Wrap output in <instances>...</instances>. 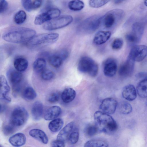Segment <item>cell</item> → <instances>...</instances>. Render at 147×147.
<instances>
[{
    "label": "cell",
    "instance_id": "b9f144b4",
    "mask_svg": "<svg viewBox=\"0 0 147 147\" xmlns=\"http://www.w3.org/2000/svg\"><path fill=\"white\" fill-rule=\"evenodd\" d=\"M14 127L11 124L6 125L3 128L4 133L7 135L12 134L15 130Z\"/></svg>",
    "mask_w": 147,
    "mask_h": 147
},
{
    "label": "cell",
    "instance_id": "9c48e42d",
    "mask_svg": "<svg viewBox=\"0 0 147 147\" xmlns=\"http://www.w3.org/2000/svg\"><path fill=\"white\" fill-rule=\"evenodd\" d=\"M144 32V27L140 23L136 22L133 24L131 32L127 34L126 39L129 43L136 44L139 42Z\"/></svg>",
    "mask_w": 147,
    "mask_h": 147
},
{
    "label": "cell",
    "instance_id": "d6986e66",
    "mask_svg": "<svg viewBox=\"0 0 147 147\" xmlns=\"http://www.w3.org/2000/svg\"><path fill=\"white\" fill-rule=\"evenodd\" d=\"M122 95L127 100L131 101L135 100L137 96V93L134 86L131 84L125 86L122 91Z\"/></svg>",
    "mask_w": 147,
    "mask_h": 147
},
{
    "label": "cell",
    "instance_id": "e575fe53",
    "mask_svg": "<svg viewBox=\"0 0 147 147\" xmlns=\"http://www.w3.org/2000/svg\"><path fill=\"white\" fill-rule=\"evenodd\" d=\"M27 17L26 13L23 10H21L17 12L14 17L15 23L18 24H23L25 21Z\"/></svg>",
    "mask_w": 147,
    "mask_h": 147
},
{
    "label": "cell",
    "instance_id": "83f0119b",
    "mask_svg": "<svg viewBox=\"0 0 147 147\" xmlns=\"http://www.w3.org/2000/svg\"><path fill=\"white\" fill-rule=\"evenodd\" d=\"M63 125V121L61 119L56 118L49 123L48 127L51 131L56 132L61 129Z\"/></svg>",
    "mask_w": 147,
    "mask_h": 147
},
{
    "label": "cell",
    "instance_id": "ffe728a7",
    "mask_svg": "<svg viewBox=\"0 0 147 147\" xmlns=\"http://www.w3.org/2000/svg\"><path fill=\"white\" fill-rule=\"evenodd\" d=\"M61 109L59 106H52L46 112L44 115V119L47 121L55 119L61 114Z\"/></svg>",
    "mask_w": 147,
    "mask_h": 147
},
{
    "label": "cell",
    "instance_id": "7a4b0ae2",
    "mask_svg": "<svg viewBox=\"0 0 147 147\" xmlns=\"http://www.w3.org/2000/svg\"><path fill=\"white\" fill-rule=\"evenodd\" d=\"M94 117L95 125L99 131L109 134L114 132L117 129L116 122L109 114L98 111L94 113Z\"/></svg>",
    "mask_w": 147,
    "mask_h": 147
},
{
    "label": "cell",
    "instance_id": "484cf974",
    "mask_svg": "<svg viewBox=\"0 0 147 147\" xmlns=\"http://www.w3.org/2000/svg\"><path fill=\"white\" fill-rule=\"evenodd\" d=\"M8 75L9 81L13 86L19 84L23 78L20 72L14 70L10 71Z\"/></svg>",
    "mask_w": 147,
    "mask_h": 147
},
{
    "label": "cell",
    "instance_id": "2e32d148",
    "mask_svg": "<svg viewBox=\"0 0 147 147\" xmlns=\"http://www.w3.org/2000/svg\"><path fill=\"white\" fill-rule=\"evenodd\" d=\"M0 99L8 102H10L11 101V98L9 95V93L10 91V87L6 78L3 75L0 76Z\"/></svg>",
    "mask_w": 147,
    "mask_h": 147
},
{
    "label": "cell",
    "instance_id": "ee69618b",
    "mask_svg": "<svg viewBox=\"0 0 147 147\" xmlns=\"http://www.w3.org/2000/svg\"><path fill=\"white\" fill-rule=\"evenodd\" d=\"M8 3L5 0H2L0 1V13H3L7 9Z\"/></svg>",
    "mask_w": 147,
    "mask_h": 147
},
{
    "label": "cell",
    "instance_id": "836d02e7",
    "mask_svg": "<svg viewBox=\"0 0 147 147\" xmlns=\"http://www.w3.org/2000/svg\"><path fill=\"white\" fill-rule=\"evenodd\" d=\"M119 109L120 112L123 114H128L132 111L131 105L128 102L123 101L121 102L119 105Z\"/></svg>",
    "mask_w": 147,
    "mask_h": 147
},
{
    "label": "cell",
    "instance_id": "bcb514c9",
    "mask_svg": "<svg viewBox=\"0 0 147 147\" xmlns=\"http://www.w3.org/2000/svg\"><path fill=\"white\" fill-rule=\"evenodd\" d=\"M124 0H115L114 2L116 4H119L124 1Z\"/></svg>",
    "mask_w": 147,
    "mask_h": 147
},
{
    "label": "cell",
    "instance_id": "4dcf8cb0",
    "mask_svg": "<svg viewBox=\"0 0 147 147\" xmlns=\"http://www.w3.org/2000/svg\"><path fill=\"white\" fill-rule=\"evenodd\" d=\"M47 65L46 61L42 58H39L36 59L33 64L34 70L37 72H42L44 70Z\"/></svg>",
    "mask_w": 147,
    "mask_h": 147
},
{
    "label": "cell",
    "instance_id": "8992f818",
    "mask_svg": "<svg viewBox=\"0 0 147 147\" xmlns=\"http://www.w3.org/2000/svg\"><path fill=\"white\" fill-rule=\"evenodd\" d=\"M59 38L57 33H49L35 35L28 42L32 46H40L50 45L56 42Z\"/></svg>",
    "mask_w": 147,
    "mask_h": 147
},
{
    "label": "cell",
    "instance_id": "7dc6e473",
    "mask_svg": "<svg viewBox=\"0 0 147 147\" xmlns=\"http://www.w3.org/2000/svg\"><path fill=\"white\" fill-rule=\"evenodd\" d=\"M144 3L145 5L147 6V0L144 1Z\"/></svg>",
    "mask_w": 147,
    "mask_h": 147
},
{
    "label": "cell",
    "instance_id": "7402d4cb",
    "mask_svg": "<svg viewBox=\"0 0 147 147\" xmlns=\"http://www.w3.org/2000/svg\"><path fill=\"white\" fill-rule=\"evenodd\" d=\"M43 106L39 101H36L33 104L31 109V114L33 119L36 121L40 119L43 114Z\"/></svg>",
    "mask_w": 147,
    "mask_h": 147
},
{
    "label": "cell",
    "instance_id": "9a60e30c",
    "mask_svg": "<svg viewBox=\"0 0 147 147\" xmlns=\"http://www.w3.org/2000/svg\"><path fill=\"white\" fill-rule=\"evenodd\" d=\"M117 64L115 60L110 58L106 59L103 64V71L104 75L108 77H112L116 74Z\"/></svg>",
    "mask_w": 147,
    "mask_h": 147
},
{
    "label": "cell",
    "instance_id": "74e56055",
    "mask_svg": "<svg viewBox=\"0 0 147 147\" xmlns=\"http://www.w3.org/2000/svg\"><path fill=\"white\" fill-rule=\"evenodd\" d=\"M109 1L90 0L89 1L90 6L93 8H98L106 4Z\"/></svg>",
    "mask_w": 147,
    "mask_h": 147
},
{
    "label": "cell",
    "instance_id": "5bb4252c",
    "mask_svg": "<svg viewBox=\"0 0 147 147\" xmlns=\"http://www.w3.org/2000/svg\"><path fill=\"white\" fill-rule=\"evenodd\" d=\"M134 61L128 57L125 62L120 66L119 74L122 77H128L133 74L134 69Z\"/></svg>",
    "mask_w": 147,
    "mask_h": 147
},
{
    "label": "cell",
    "instance_id": "ab89813d",
    "mask_svg": "<svg viewBox=\"0 0 147 147\" xmlns=\"http://www.w3.org/2000/svg\"><path fill=\"white\" fill-rule=\"evenodd\" d=\"M79 138L78 132L77 131H74L70 133L68 139L71 144H74L78 142Z\"/></svg>",
    "mask_w": 147,
    "mask_h": 147
},
{
    "label": "cell",
    "instance_id": "1f68e13d",
    "mask_svg": "<svg viewBox=\"0 0 147 147\" xmlns=\"http://www.w3.org/2000/svg\"><path fill=\"white\" fill-rule=\"evenodd\" d=\"M22 95L25 99L28 100H32L36 96V93L34 89L31 87L28 86L24 90Z\"/></svg>",
    "mask_w": 147,
    "mask_h": 147
},
{
    "label": "cell",
    "instance_id": "7c38bea8",
    "mask_svg": "<svg viewBox=\"0 0 147 147\" xmlns=\"http://www.w3.org/2000/svg\"><path fill=\"white\" fill-rule=\"evenodd\" d=\"M69 55L68 51L66 50L63 49L50 56L48 61L52 66L58 68L61 65L63 61L67 58Z\"/></svg>",
    "mask_w": 147,
    "mask_h": 147
},
{
    "label": "cell",
    "instance_id": "c3c4849f",
    "mask_svg": "<svg viewBox=\"0 0 147 147\" xmlns=\"http://www.w3.org/2000/svg\"><path fill=\"white\" fill-rule=\"evenodd\" d=\"M146 106H147V101H146Z\"/></svg>",
    "mask_w": 147,
    "mask_h": 147
},
{
    "label": "cell",
    "instance_id": "60d3db41",
    "mask_svg": "<svg viewBox=\"0 0 147 147\" xmlns=\"http://www.w3.org/2000/svg\"><path fill=\"white\" fill-rule=\"evenodd\" d=\"M60 94L57 92L51 93L48 96V101L51 103H55L57 102L59 99Z\"/></svg>",
    "mask_w": 147,
    "mask_h": 147
},
{
    "label": "cell",
    "instance_id": "ac0fdd59",
    "mask_svg": "<svg viewBox=\"0 0 147 147\" xmlns=\"http://www.w3.org/2000/svg\"><path fill=\"white\" fill-rule=\"evenodd\" d=\"M26 141L25 135L21 133H18L11 136L9 139V143L13 146L20 147L24 145Z\"/></svg>",
    "mask_w": 147,
    "mask_h": 147
},
{
    "label": "cell",
    "instance_id": "d590c367",
    "mask_svg": "<svg viewBox=\"0 0 147 147\" xmlns=\"http://www.w3.org/2000/svg\"><path fill=\"white\" fill-rule=\"evenodd\" d=\"M98 129L95 125H89L85 129V132L86 135L89 137H92L96 134Z\"/></svg>",
    "mask_w": 147,
    "mask_h": 147
},
{
    "label": "cell",
    "instance_id": "f35d334b",
    "mask_svg": "<svg viewBox=\"0 0 147 147\" xmlns=\"http://www.w3.org/2000/svg\"><path fill=\"white\" fill-rule=\"evenodd\" d=\"M123 43V41L121 38H116L114 40L111 44V47L115 50L119 49L122 48Z\"/></svg>",
    "mask_w": 147,
    "mask_h": 147
},
{
    "label": "cell",
    "instance_id": "681fc988",
    "mask_svg": "<svg viewBox=\"0 0 147 147\" xmlns=\"http://www.w3.org/2000/svg\"></svg>",
    "mask_w": 147,
    "mask_h": 147
},
{
    "label": "cell",
    "instance_id": "4fadbf2b",
    "mask_svg": "<svg viewBox=\"0 0 147 147\" xmlns=\"http://www.w3.org/2000/svg\"><path fill=\"white\" fill-rule=\"evenodd\" d=\"M117 106V102L115 99L108 98L103 99L100 106L102 112L108 114L115 112Z\"/></svg>",
    "mask_w": 147,
    "mask_h": 147
},
{
    "label": "cell",
    "instance_id": "7bdbcfd3",
    "mask_svg": "<svg viewBox=\"0 0 147 147\" xmlns=\"http://www.w3.org/2000/svg\"><path fill=\"white\" fill-rule=\"evenodd\" d=\"M51 147H65L64 141L57 139L53 141L51 145Z\"/></svg>",
    "mask_w": 147,
    "mask_h": 147
},
{
    "label": "cell",
    "instance_id": "52a82bcc",
    "mask_svg": "<svg viewBox=\"0 0 147 147\" xmlns=\"http://www.w3.org/2000/svg\"><path fill=\"white\" fill-rule=\"evenodd\" d=\"M73 17L69 15H65L48 21L43 25V28L47 30H53L63 28L73 21Z\"/></svg>",
    "mask_w": 147,
    "mask_h": 147
},
{
    "label": "cell",
    "instance_id": "30bf717a",
    "mask_svg": "<svg viewBox=\"0 0 147 147\" xmlns=\"http://www.w3.org/2000/svg\"><path fill=\"white\" fill-rule=\"evenodd\" d=\"M61 11L59 9H51L37 15L35 18L34 23L36 25H41L59 17Z\"/></svg>",
    "mask_w": 147,
    "mask_h": 147
},
{
    "label": "cell",
    "instance_id": "e0dca14e",
    "mask_svg": "<svg viewBox=\"0 0 147 147\" xmlns=\"http://www.w3.org/2000/svg\"><path fill=\"white\" fill-rule=\"evenodd\" d=\"M111 32L109 31H100L96 33L93 39L94 43L100 45L105 43L110 38Z\"/></svg>",
    "mask_w": 147,
    "mask_h": 147
},
{
    "label": "cell",
    "instance_id": "5b68a950",
    "mask_svg": "<svg viewBox=\"0 0 147 147\" xmlns=\"http://www.w3.org/2000/svg\"><path fill=\"white\" fill-rule=\"evenodd\" d=\"M124 12L121 9H113L102 17L101 24L107 29L113 28L123 17Z\"/></svg>",
    "mask_w": 147,
    "mask_h": 147
},
{
    "label": "cell",
    "instance_id": "d6a6232c",
    "mask_svg": "<svg viewBox=\"0 0 147 147\" xmlns=\"http://www.w3.org/2000/svg\"><path fill=\"white\" fill-rule=\"evenodd\" d=\"M84 6L83 2L80 0H72L68 3V7L71 10L79 11L82 9Z\"/></svg>",
    "mask_w": 147,
    "mask_h": 147
},
{
    "label": "cell",
    "instance_id": "277c9868",
    "mask_svg": "<svg viewBox=\"0 0 147 147\" xmlns=\"http://www.w3.org/2000/svg\"><path fill=\"white\" fill-rule=\"evenodd\" d=\"M78 69L80 72L87 73L92 77L96 76L98 71L97 63L92 59L87 56L81 58L78 63Z\"/></svg>",
    "mask_w": 147,
    "mask_h": 147
},
{
    "label": "cell",
    "instance_id": "6da1fadb",
    "mask_svg": "<svg viewBox=\"0 0 147 147\" xmlns=\"http://www.w3.org/2000/svg\"><path fill=\"white\" fill-rule=\"evenodd\" d=\"M33 29L25 27H16L8 30L2 35L5 41L13 43H20L28 42L36 35Z\"/></svg>",
    "mask_w": 147,
    "mask_h": 147
},
{
    "label": "cell",
    "instance_id": "3957f363",
    "mask_svg": "<svg viewBox=\"0 0 147 147\" xmlns=\"http://www.w3.org/2000/svg\"><path fill=\"white\" fill-rule=\"evenodd\" d=\"M102 17L94 15L86 18L79 25L78 30L84 34H90L95 32L101 25Z\"/></svg>",
    "mask_w": 147,
    "mask_h": 147
},
{
    "label": "cell",
    "instance_id": "f1b7e54d",
    "mask_svg": "<svg viewBox=\"0 0 147 147\" xmlns=\"http://www.w3.org/2000/svg\"><path fill=\"white\" fill-rule=\"evenodd\" d=\"M137 92L138 95L141 97H147V79L142 80L138 84Z\"/></svg>",
    "mask_w": 147,
    "mask_h": 147
},
{
    "label": "cell",
    "instance_id": "4316f807",
    "mask_svg": "<svg viewBox=\"0 0 147 147\" xmlns=\"http://www.w3.org/2000/svg\"><path fill=\"white\" fill-rule=\"evenodd\" d=\"M13 65L16 70L21 72L25 71L26 69L28 63L27 60L25 58L19 57L15 59Z\"/></svg>",
    "mask_w": 147,
    "mask_h": 147
},
{
    "label": "cell",
    "instance_id": "cb8c5ba5",
    "mask_svg": "<svg viewBox=\"0 0 147 147\" xmlns=\"http://www.w3.org/2000/svg\"><path fill=\"white\" fill-rule=\"evenodd\" d=\"M42 0H23L21 3L24 8L27 11L30 12L37 9L41 5Z\"/></svg>",
    "mask_w": 147,
    "mask_h": 147
},
{
    "label": "cell",
    "instance_id": "f546056e",
    "mask_svg": "<svg viewBox=\"0 0 147 147\" xmlns=\"http://www.w3.org/2000/svg\"><path fill=\"white\" fill-rule=\"evenodd\" d=\"M84 147H108V144L104 140L94 139L86 142Z\"/></svg>",
    "mask_w": 147,
    "mask_h": 147
},
{
    "label": "cell",
    "instance_id": "ba28073f",
    "mask_svg": "<svg viewBox=\"0 0 147 147\" xmlns=\"http://www.w3.org/2000/svg\"><path fill=\"white\" fill-rule=\"evenodd\" d=\"M28 117V113L24 108L16 107L11 113L10 119V124L14 126H21L26 121Z\"/></svg>",
    "mask_w": 147,
    "mask_h": 147
},
{
    "label": "cell",
    "instance_id": "603a6c76",
    "mask_svg": "<svg viewBox=\"0 0 147 147\" xmlns=\"http://www.w3.org/2000/svg\"><path fill=\"white\" fill-rule=\"evenodd\" d=\"M74 124L73 122H71L66 125L57 135V139L64 141L68 139L74 127Z\"/></svg>",
    "mask_w": 147,
    "mask_h": 147
},
{
    "label": "cell",
    "instance_id": "d4e9b609",
    "mask_svg": "<svg viewBox=\"0 0 147 147\" xmlns=\"http://www.w3.org/2000/svg\"><path fill=\"white\" fill-rule=\"evenodd\" d=\"M76 96V91L72 88H68L63 90L61 94V98L63 102L68 103L72 101Z\"/></svg>",
    "mask_w": 147,
    "mask_h": 147
},
{
    "label": "cell",
    "instance_id": "f6af8a7d",
    "mask_svg": "<svg viewBox=\"0 0 147 147\" xmlns=\"http://www.w3.org/2000/svg\"><path fill=\"white\" fill-rule=\"evenodd\" d=\"M136 77L142 78V80L147 79V73L144 72L139 73L136 75Z\"/></svg>",
    "mask_w": 147,
    "mask_h": 147
},
{
    "label": "cell",
    "instance_id": "8fae6325",
    "mask_svg": "<svg viewBox=\"0 0 147 147\" xmlns=\"http://www.w3.org/2000/svg\"><path fill=\"white\" fill-rule=\"evenodd\" d=\"M147 56V46L144 45L134 46L131 49L128 57L134 61L143 60Z\"/></svg>",
    "mask_w": 147,
    "mask_h": 147
},
{
    "label": "cell",
    "instance_id": "8d00e7d4",
    "mask_svg": "<svg viewBox=\"0 0 147 147\" xmlns=\"http://www.w3.org/2000/svg\"><path fill=\"white\" fill-rule=\"evenodd\" d=\"M54 76V74L51 70H44L41 73V77L42 78L45 80H51Z\"/></svg>",
    "mask_w": 147,
    "mask_h": 147
},
{
    "label": "cell",
    "instance_id": "44dd1931",
    "mask_svg": "<svg viewBox=\"0 0 147 147\" xmlns=\"http://www.w3.org/2000/svg\"><path fill=\"white\" fill-rule=\"evenodd\" d=\"M29 134L32 137L44 144H46L48 143V139L47 135L40 129H32L29 131Z\"/></svg>",
    "mask_w": 147,
    "mask_h": 147
}]
</instances>
